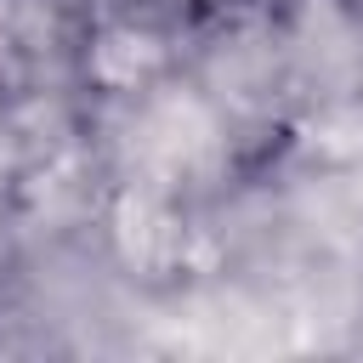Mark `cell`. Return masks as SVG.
<instances>
[{"instance_id":"6da1fadb","label":"cell","mask_w":363,"mask_h":363,"mask_svg":"<svg viewBox=\"0 0 363 363\" xmlns=\"http://www.w3.org/2000/svg\"><path fill=\"white\" fill-rule=\"evenodd\" d=\"M85 68H91V79L102 91H142L164 68V45H159V34H147L136 23H108L96 34Z\"/></svg>"}]
</instances>
